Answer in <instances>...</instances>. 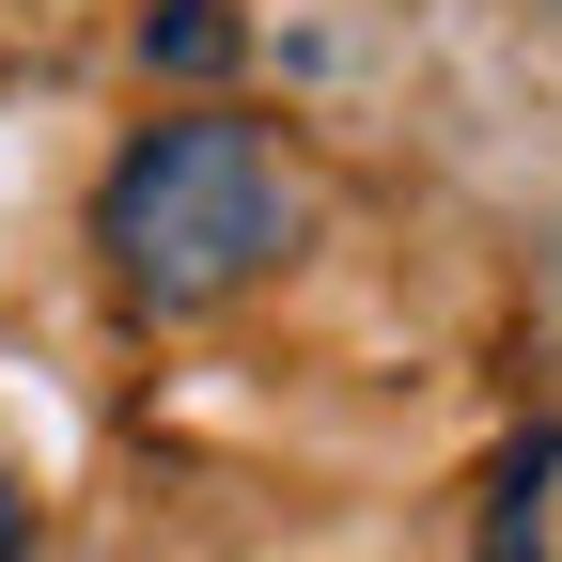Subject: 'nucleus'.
<instances>
[{
    "label": "nucleus",
    "mask_w": 562,
    "mask_h": 562,
    "mask_svg": "<svg viewBox=\"0 0 562 562\" xmlns=\"http://www.w3.org/2000/svg\"><path fill=\"white\" fill-rule=\"evenodd\" d=\"M157 47H172V63H220V16H203V0H172V16H157Z\"/></svg>",
    "instance_id": "obj_2"
},
{
    "label": "nucleus",
    "mask_w": 562,
    "mask_h": 562,
    "mask_svg": "<svg viewBox=\"0 0 562 562\" xmlns=\"http://www.w3.org/2000/svg\"><path fill=\"white\" fill-rule=\"evenodd\" d=\"M16 547H32V501H16V484H0V562H16Z\"/></svg>",
    "instance_id": "obj_3"
},
{
    "label": "nucleus",
    "mask_w": 562,
    "mask_h": 562,
    "mask_svg": "<svg viewBox=\"0 0 562 562\" xmlns=\"http://www.w3.org/2000/svg\"><path fill=\"white\" fill-rule=\"evenodd\" d=\"M94 250H110V281L140 313H220L235 281H266L297 250V172H281L250 125H157V140L110 157Z\"/></svg>",
    "instance_id": "obj_1"
}]
</instances>
